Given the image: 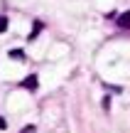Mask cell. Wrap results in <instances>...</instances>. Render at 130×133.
Masks as SVG:
<instances>
[{
	"label": "cell",
	"mask_w": 130,
	"mask_h": 133,
	"mask_svg": "<svg viewBox=\"0 0 130 133\" xmlns=\"http://www.w3.org/2000/svg\"><path fill=\"white\" fill-rule=\"evenodd\" d=\"M103 109L111 111V96H106V99H103Z\"/></svg>",
	"instance_id": "6"
},
{
	"label": "cell",
	"mask_w": 130,
	"mask_h": 133,
	"mask_svg": "<svg viewBox=\"0 0 130 133\" xmlns=\"http://www.w3.org/2000/svg\"><path fill=\"white\" fill-rule=\"evenodd\" d=\"M39 30H42V22H34V30H32V35H29V39H34L39 35Z\"/></svg>",
	"instance_id": "4"
},
{
	"label": "cell",
	"mask_w": 130,
	"mask_h": 133,
	"mask_svg": "<svg viewBox=\"0 0 130 133\" xmlns=\"http://www.w3.org/2000/svg\"><path fill=\"white\" fill-rule=\"evenodd\" d=\"M118 27H123V30H130V12H123L120 17H118Z\"/></svg>",
	"instance_id": "2"
},
{
	"label": "cell",
	"mask_w": 130,
	"mask_h": 133,
	"mask_svg": "<svg viewBox=\"0 0 130 133\" xmlns=\"http://www.w3.org/2000/svg\"><path fill=\"white\" fill-rule=\"evenodd\" d=\"M5 30H7V17H5V15H0V35H3Z\"/></svg>",
	"instance_id": "3"
},
{
	"label": "cell",
	"mask_w": 130,
	"mask_h": 133,
	"mask_svg": "<svg viewBox=\"0 0 130 133\" xmlns=\"http://www.w3.org/2000/svg\"><path fill=\"white\" fill-rule=\"evenodd\" d=\"M20 86L22 89H29V91H34L39 86V79H37V74H29V76H25L22 81H20Z\"/></svg>",
	"instance_id": "1"
},
{
	"label": "cell",
	"mask_w": 130,
	"mask_h": 133,
	"mask_svg": "<svg viewBox=\"0 0 130 133\" xmlns=\"http://www.w3.org/2000/svg\"><path fill=\"white\" fill-rule=\"evenodd\" d=\"M10 57H12V59H25V54H22V49H12Z\"/></svg>",
	"instance_id": "5"
},
{
	"label": "cell",
	"mask_w": 130,
	"mask_h": 133,
	"mask_svg": "<svg viewBox=\"0 0 130 133\" xmlns=\"http://www.w3.org/2000/svg\"><path fill=\"white\" fill-rule=\"evenodd\" d=\"M22 133H34V126H25V128H22Z\"/></svg>",
	"instance_id": "7"
},
{
	"label": "cell",
	"mask_w": 130,
	"mask_h": 133,
	"mask_svg": "<svg viewBox=\"0 0 130 133\" xmlns=\"http://www.w3.org/2000/svg\"><path fill=\"white\" fill-rule=\"evenodd\" d=\"M0 128H5V118H0Z\"/></svg>",
	"instance_id": "8"
}]
</instances>
